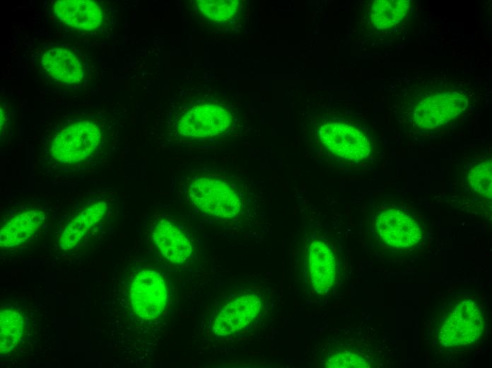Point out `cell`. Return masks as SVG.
<instances>
[{
    "mask_svg": "<svg viewBox=\"0 0 492 368\" xmlns=\"http://www.w3.org/2000/svg\"><path fill=\"white\" fill-rule=\"evenodd\" d=\"M191 202L201 211L216 217L231 219L240 214L244 198L230 179L218 175H197L187 186Z\"/></svg>",
    "mask_w": 492,
    "mask_h": 368,
    "instance_id": "1",
    "label": "cell"
},
{
    "mask_svg": "<svg viewBox=\"0 0 492 368\" xmlns=\"http://www.w3.org/2000/svg\"><path fill=\"white\" fill-rule=\"evenodd\" d=\"M233 117L226 107L215 103L197 105L187 109L176 120L175 129L182 137L201 139L225 134Z\"/></svg>",
    "mask_w": 492,
    "mask_h": 368,
    "instance_id": "2",
    "label": "cell"
},
{
    "mask_svg": "<svg viewBox=\"0 0 492 368\" xmlns=\"http://www.w3.org/2000/svg\"><path fill=\"white\" fill-rule=\"evenodd\" d=\"M465 93L457 90L433 92L415 103L411 119L419 128L432 130L461 115L468 106Z\"/></svg>",
    "mask_w": 492,
    "mask_h": 368,
    "instance_id": "3",
    "label": "cell"
},
{
    "mask_svg": "<svg viewBox=\"0 0 492 368\" xmlns=\"http://www.w3.org/2000/svg\"><path fill=\"white\" fill-rule=\"evenodd\" d=\"M100 140V129L95 123L88 120L75 122L55 137L50 153L62 163H76L91 156Z\"/></svg>",
    "mask_w": 492,
    "mask_h": 368,
    "instance_id": "4",
    "label": "cell"
},
{
    "mask_svg": "<svg viewBox=\"0 0 492 368\" xmlns=\"http://www.w3.org/2000/svg\"><path fill=\"white\" fill-rule=\"evenodd\" d=\"M484 316L472 300L457 304L442 323L439 339L445 347L465 346L476 342L484 331Z\"/></svg>",
    "mask_w": 492,
    "mask_h": 368,
    "instance_id": "5",
    "label": "cell"
},
{
    "mask_svg": "<svg viewBox=\"0 0 492 368\" xmlns=\"http://www.w3.org/2000/svg\"><path fill=\"white\" fill-rule=\"evenodd\" d=\"M318 135L328 151L348 161H363L372 151L370 142L364 132L348 124L325 123L320 127Z\"/></svg>",
    "mask_w": 492,
    "mask_h": 368,
    "instance_id": "6",
    "label": "cell"
},
{
    "mask_svg": "<svg viewBox=\"0 0 492 368\" xmlns=\"http://www.w3.org/2000/svg\"><path fill=\"white\" fill-rule=\"evenodd\" d=\"M166 300V285L158 272L143 270L135 276L130 288V302L139 317L147 320L158 317Z\"/></svg>",
    "mask_w": 492,
    "mask_h": 368,
    "instance_id": "7",
    "label": "cell"
},
{
    "mask_svg": "<svg viewBox=\"0 0 492 368\" xmlns=\"http://www.w3.org/2000/svg\"><path fill=\"white\" fill-rule=\"evenodd\" d=\"M375 227L383 242L398 248L416 246L422 236L418 223L408 214L395 208L382 211L376 218Z\"/></svg>",
    "mask_w": 492,
    "mask_h": 368,
    "instance_id": "8",
    "label": "cell"
},
{
    "mask_svg": "<svg viewBox=\"0 0 492 368\" xmlns=\"http://www.w3.org/2000/svg\"><path fill=\"white\" fill-rule=\"evenodd\" d=\"M262 301L255 295L240 297L226 304L216 316L213 332L217 336L235 333L250 324L259 315Z\"/></svg>",
    "mask_w": 492,
    "mask_h": 368,
    "instance_id": "9",
    "label": "cell"
},
{
    "mask_svg": "<svg viewBox=\"0 0 492 368\" xmlns=\"http://www.w3.org/2000/svg\"><path fill=\"white\" fill-rule=\"evenodd\" d=\"M309 274L313 289L320 294L328 292L336 277V260L330 246L322 239H314L308 249Z\"/></svg>",
    "mask_w": 492,
    "mask_h": 368,
    "instance_id": "10",
    "label": "cell"
},
{
    "mask_svg": "<svg viewBox=\"0 0 492 368\" xmlns=\"http://www.w3.org/2000/svg\"><path fill=\"white\" fill-rule=\"evenodd\" d=\"M54 11L62 22L83 30H92L99 27L103 16L100 5L89 0L57 1Z\"/></svg>",
    "mask_w": 492,
    "mask_h": 368,
    "instance_id": "11",
    "label": "cell"
},
{
    "mask_svg": "<svg viewBox=\"0 0 492 368\" xmlns=\"http://www.w3.org/2000/svg\"><path fill=\"white\" fill-rule=\"evenodd\" d=\"M153 238L161 254L171 263H184L191 255L192 249L189 238L169 220L162 219L156 224Z\"/></svg>",
    "mask_w": 492,
    "mask_h": 368,
    "instance_id": "12",
    "label": "cell"
},
{
    "mask_svg": "<svg viewBox=\"0 0 492 368\" xmlns=\"http://www.w3.org/2000/svg\"><path fill=\"white\" fill-rule=\"evenodd\" d=\"M42 64L52 77L65 84L79 82L84 75L81 61L67 49L56 47L47 50L42 57Z\"/></svg>",
    "mask_w": 492,
    "mask_h": 368,
    "instance_id": "13",
    "label": "cell"
},
{
    "mask_svg": "<svg viewBox=\"0 0 492 368\" xmlns=\"http://www.w3.org/2000/svg\"><path fill=\"white\" fill-rule=\"evenodd\" d=\"M44 219V212L35 209L12 217L1 228V246L13 248L22 244L35 234Z\"/></svg>",
    "mask_w": 492,
    "mask_h": 368,
    "instance_id": "14",
    "label": "cell"
},
{
    "mask_svg": "<svg viewBox=\"0 0 492 368\" xmlns=\"http://www.w3.org/2000/svg\"><path fill=\"white\" fill-rule=\"evenodd\" d=\"M106 209V202H98L81 211L64 230L59 241L62 249L74 248L86 232L102 219Z\"/></svg>",
    "mask_w": 492,
    "mask_h": 368,
    "instance_id": "15",
    "label": "cell"
},
{
    "mask_svg": "<svg viewBox=\"0 0 492 368\" xmlns=\"http://www.w3.org/2000/svg\"><path fill=\"white\" fill-rule=\"evenodd\" d=\"M409 6L407 0L374 1L370 11L373 24L380 30L390 28L398 24L406 15Z\"/></svg>",
    "mask_w": 492,
    "mask_h": 368,
    "instance_id": "16",
    "label": "cell"
},
{
    "mask_svg": "<svg viewBox=\"0 0 492 368\" xmlns=\"http://www.w3.org/2000/svg\"><path fill=\"white\" fill-rule=\"evenodd\" d=\"M24 330V319L16 310L4 309L0 314V352H11L19 343Z\"/></svg>",
    "mask_w": 492,
    "mask_h": 368,
    "instance_id": "17",
    "label": "cell"
},
{
    "mask_svg": "<svg viewBox=\"0 0 492 368\" xmlns=\"http://www.w3.org/2000/svg\"><path fill=\"white\" fill-rule=\"evenodd\" d=\"M196 5L202 16L213 22H225L237 12L239 1L236 0H201Z\"/></svg>",
    "mask_w": 492,
    "mask_h": 368,
    "instance_id": "18",
    "label": "cell"
},
{
    "mask_svg": "<svg viewBox=\"0 0 492 368\" xmlns=\"http://www.w3.org/2000/svg\"><path fill=\"white\" fill-rule=\"evenodd\" d=\"M468 181L473 190L480 195L491 197V160L483 161L473 166L468 173Z\"/></svg>",
    "mask_w": 492,
    "mask_h": 368,
    "instance_id": "19",
    "label": "cell"
},
{
    "mask_svg": "<svg viewBox=\"0 0 492 368\" xmlns=\"http://www.w3.org/2000/svg\"><path fill=\"white\" fill-rule=\"evenodd\" d=\"M327 367H370V363L362 356L344 351L332 354L326 362Z\"/></svg>",
    "mask_w": 492,
    "mask_h": 368,
    "instance_id": "20",
    "label": "cell"
}]
</instances>
